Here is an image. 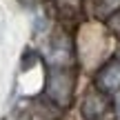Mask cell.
Instances as JSON below:
<instances>
[{"label":"cell","mask_w":120,"mask_h":120,"mask_svg":"<svg viewBox=\"0 0 120 120\" xmlns=\"http://www.w3.org/2000/svg\"><path fill=\"white\" fill-rule=\"evenodd\" d=\"M71 91H73V76L64 69H53L49 73V82H47V94L60 107H67L71 100Z\"/></svg>","instance_id":"obj_1"},{"label":"cell","mask_w":120,"mask_h":120,"mask_svg":"<svg viewBox=\"0 0 120 120\" xmlns=\"http://www.w3.org/2000/svg\"><path fill=\"white\" fill-rule=\"evenodd\" d=\"M96 87L105 94L120 89V60H113V62L105 64L100 69L98 76H96Z\"/></svg>","instance_id":"obj_2"},{"label":"cell","mask_w":120,"mask_h":120,"mask_svg":"<svg viewBox=\"0 0 120 120\" xmlns=\"http://www.w3.org/2000/svg\"><path fill=\"white\" fill-rule=\"evenodd\" d=\"M105 107H107V102H105L102 96L89 94L85 98V105H82V116H85L87 120H96L100 113H105Z\"/></svg>","instance_id":"obj_3"},{"label":"cell","mask_w":120,"mask_h":120,"mask_svg":"<svg viewBox=\"0 0 120 120\" xmlns=\"http://www.w3.org/2000/svg\"><path fill=\"white\" fill-rule=\"evenodd\" d=\"M98 4H100V11H102V13L118 11V9H120V0H98Z\"/></svg>","instance_id":"obj_4"},{"label":"cell","mask_w":120,"mask_h":120,"mask_svg":"<svg viewBox=\"0 0 120 120\" xmlns=\"http://www.w3.org/2000/svg\"><path fill=\"white\" fill-rule=\"evenodd\" d=\"M107 27L111 31H116V34H120V9H118V11H113L111 16L107 18Z\"/></svg>","instance_id":"obj_5"},{"label":"cell","mask_w":120,"mask_h":120,"mask_svg":"<svg viewBox=\"0 0 120 120\" xmlns=\"http://www.w3.org/2000/svg\"><path fill=\"white\" fill-rule=\"evenodd\" d=\"M116 109H118V116H120V96L116 98Z\"/></svg>","instance_id":"obj_6"},{"label":"cell","mask_w":120,"mask_h":120,"mask_svg":"<svg viewBox=\"0 0 120 120\" xmlns=\"http://www.w3.org/2000/svg\"><path fill=\"white\" fill-rule=\"evenodd\" d=\"M118 60H120V47H118Z\"/></svg>","instance_id":"obj_7"}]
</instances>
